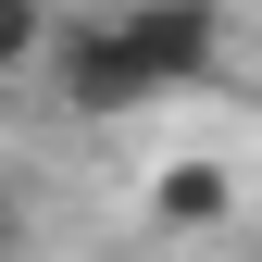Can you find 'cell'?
<instances>
[{
  "label": "cell",
  "instance_id": "obj_3",
  "mask_svg": "<svg viewBox=\"0 0 262 262\" xmlns=\"http://www.w3.org/2000/svg\"><path fill=\"white\" fill-rule=\"evenodd\" d=\"M138 212H150V237H225V225H237V162H212V150L150 162V175H138Z\"/></svg>",
  "mask_w": 262,
  "mask_h": 262
},
{
  "label": "cell",
  "instance_id": "obj_1",
  "mask_svg": "<svg viewBox=\"0 0 262 262\" xmlns=\"http://www.w3.org/2000/svg\"><path fill=\"white\" fill-rule=\"evenodd\" d=\"M38 88H50V113H75V125H125V113L162 100L150 62H138V38L113 25V0H62V38L38 62Z\"/></svg>",
  "mask_w": 262,
  "mask_h": 262
},
{
  "label": "cell",
  "instance_id": "obj_2",
  "mask_svg": "<svg viewBox=\"0 0 262 262\" xmlns=\"http://www.w3.org/2000/svg\"><path fill=\"white\" fill-rule=\"evenodd\" d=\"M113 25L138 38L162 100H187V88H212L225 62H237V13H225V0H113Z\"/></svg>",
  "mask_w": 262,
  "mask_h": 262
},
{
  "label": "cell",
  "instance_id": "obj_4",
  "mask_svg": "<svg viewBox=\"0 0 262 262\" xmlns=\"http://www.w3.org/2000/svg\"><path fill=\"white\" fill-rule=\"evenodd\" d=\"M50 38H62V0H0V88H38Z\"/></svg>",
  "mask_w": 262,
  "mask_h": 262
},
{
  "label": "cell",
  "instance_id": "obj_5",
  "mask_svg": "<svg viewBox=\"0 0 262 262\" xmlns=\"http://www.w3.org/2000/svg\"><path fill=\"white\" fill-rule=\"evenodd\" d=\"M0 262H25V200L0 187Z\"/></svg>",
  "mask_w": 262,
  "mask_h": 262
}]
</instances>
